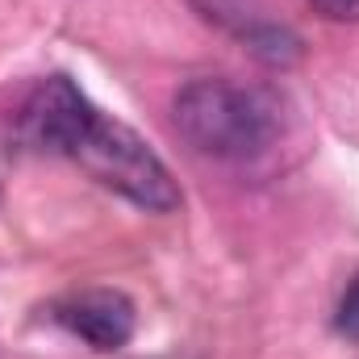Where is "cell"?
<instances>
[{"label": "cell", "mask_w": 359, "mask_h": 359, "mask_svg": "<svg viewBox=\"0 0 359 359\" xmlns=\"http://www.w3.org/2000/svg\"><path fill=\"white\" fill-rule=\"evenodd\" d=\"M21 138L46 155L80 163L100 188L147 213H176L180 184L155 147L126 121L100 113L72 76H46L21 104Z\"/></svg>", "instance_id": "obj_1"}, {"label": "cell", "mask_w": 359, "mask_h": 359, "mask_svg": "<svg viewBox=\"0 0 359 359\" xmlns=\"http://www.w3.org/2000/svg\"><path fill=\"white\" fill-rule=\"evenodd\" d=\"M180 138L217 163L264 159L284 134V100L268 84H247L230 76L188 80L172 100Z\"/></svg>", "instance_id": "obj_2"}, {"label": "cell", "mask_w": 359, "mask_h": 359, "mask_svg": "<svg viewBox=\"0 0 359 359\" xmlns=\"http://www.w3.org/2000/svg\"><path fill=\"white\" fill-rule=\"evenodd\" d=\"M192 8L209 21V25H217V29H226L243 50H251L264 67H292V63H301V55H305V42H301V34L288 25V21H280L276 13H271L268 0H192Z\"/></svg>", "instance_id": "obj_3"}, {"label": "cell", "mask_w": 359, "mask_h": 359, "mask_svg": "<svg viewBox=\"0 0 359 359\" xmlns=\"http://www.w3.org/2000/svg\"><path fill=\"white\" fill-rule=\"evenodd\" d=\"M55 318L76 334L84 339L92 351L100 355H113L121 351L130 339H134V326H138V313H134V301L117 288H88L72 301H63L55 309Z\"/></svg>", "instance_id": "obj_4"}, {"label": "cell", "mask_w": 359, "mask_h": 359, "mask_svg": "<svg viewBox=\"0 0 359 359\" xmlns=\"http://www.w3.org/2000/svg\"><path fill=\"white\" fill-rule=\"evenodd\" d=\"M334 330L347 339V343H359V276L343 288L339 297V309H334Z\"/></svg>", "instance_id": "obj_5"}, {"label": "cell", "mask_w": 359, "mask_h": 359, "mask_svg": "<svg viewBox=\"0 0 359 359\" xmlns=\"http://www.w3.org/2000/svg\"><path fill=\"white\" fill-rule=\"evenodd\" d=\"M309 8L326 21H359V0H309Z\"/></svg>", "instance_id": "obj_6"}]
</instances>
